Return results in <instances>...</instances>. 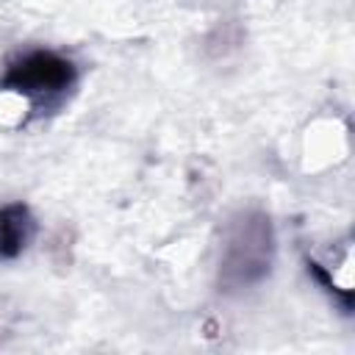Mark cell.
<instances>
[{
	"mask_svg": "<svg viewBox=\"0 0 355 355\" xmlns=\"http://www.w3.org/2000/svg\"><path fill=\"white\" fill-rule=\"evenodd\" d=\"M272 252H275V236L269 216L263 214H241L222 244V261H219V275L222 283L230 288H247L258 283L269 266H272Z\"/></svg>",
	"mask_w": 355,
	"mask_h": 355,
	"instance_id": "obj_1",
	"label": "cell"
},
{
	"mask_svg": "<svg viewBox=\"0 0 355 355\" xmlns=\"http://www.w3.org/2000/svg\"><path fill=\"white\" fill-rule=\"evenodd\" d=\"M72 83H75L72 61L50 50H33L8 64L0 89L17 94L28 105V111H33L36 103L42 100L44 103L58 100L67 89H72Z\"/></svg>",
	"mask_w": 355,
	"mask_h": 355,
	"instance_id": "obj_2",
	"label": "cell"
},
{
	"mask_svg": "<svg viewBox=\"0 0 355 355\" xmlns=\"http://www.w3.org/2000/svg\"><path fill=\"white\" fill-rule=\"evenodd\" d=\"M33 233V219L28 216L25 205H6L0 211V255L11 258L25 250Z\"/></svg>",
	"mask_w": 355,
	"mask_h": 355,
	"instance_id": "obj_3",
	"label": "cell"
}]
</instances>
